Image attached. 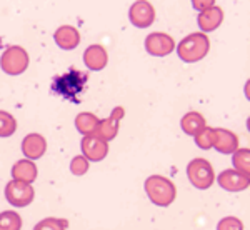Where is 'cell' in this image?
<instances>
[{"mask_svg":"<svg viewBox=\"0 0 250 230\" xmlns=\"http://www.w3.org/2000/svg\"><path fill=\"white\" fill-rule=\"evenodd\" d=\"M233 170L244 173V175L250 177V150L249 148H237L233 152Z\"/></svg>","mask_w":250,"mask_h":230,"instance_id":"ffe728a7","label":"cell"},{"mask_svg":"<svg viewBox=\"0 0 250 230\" xmlns=\"http://www.w3.org/2000/svg\"><path fill=\"white\" fill-rule=\"evenodd\" d=\"M17 130V120L9 112L0 110V137H10Z\"/></svg>","mask_w":250,"mask_h":230,"instance_id":"7402d4cb","label":"cell"},{"mask_svg":"<svg viewBox=\"0 0 250 230\" xmlns=\"http://www.w3.org/2000/svg\"><path fill=\"white\" fill-rule=\"evenodd\" d=\"M80 148H82V155L85 157L88 162H100L107 157L108 153V145L104 140L97 139L94 135L83 137L80 142Z\"/></svg>","mask_w":250,"mask_h":230,"instance_id":"30bf717a","label":"cell"},{"mask_svg":"<svg viewBox=\"0 0 250 230\" xmlns=\"http://www.w3.org/2000/svg\"><path fill=\"white\" fill-rule=\"evenodd\" d=\"M29 54L25 48L19 45H10L3 50L2 57H0V67L5 74L9 75H20L27 70L29 67Z\"/></svg>","mask_w":250,"mask_h":230,"instance_id":"277c9868","label":"cell"},{"mask_svg":"<svg viewBox=\"0 0 250 230\" xmlns=\"http://www.w3.org/2000/svg\"><path fill=\"white\" fill-rule=\"evenodd\" d=\"M180 127L187 135H195L204 127H207V122H205L204 115L199 114V112H188L180 120Z\"/></svg>","mask_w":250,"mask_h":230,"instance_id":"ac0fdd59","label":"cell"},{"mask_svg":"<svg viewBox=\"0 0 250 230\" xmlns=\"http://www.w3.org/2000/svg\"><path fill=\"white\" fill-rule=\"evenodd\" d=\"M217 230H244V222L237 217H224L217 224Z\"/></svg>","mask_w":250,"mask_h":230,"instance_id":"484cf974","label":"cell"},{"mask_svg":"<svg viewBox=\"0 0 250 230\" xmlns=\"http://www.w3.org/2000/svg\"><path fill=\"white\" fill-rule=\"evenodd\" d=\"M88 170V160L83 155H77L70 162V172L74 175H85Z\"/></svg>","mask_w":250,"mask_h":230,"instance_id":"d4e9b609","label":"cell"},{"mask_svg":"<svg viewBox=\"0 0 250 230\" xmlns=\"http://www.w3.org/2000/svg\"><path fill=\"white\" fill-rule=\"evenodd\" d=\"M34 187L30 184H23V182H17V180H10L5 187V199L10 205L17 209L27 207V205L32 204L34 200Z\"/></svg>","mask_w":250,"mask_h":230,"instance_id":"5b68a950","label":"cell"},{"mask_svg":"<svg viewBox=\"0 0 250 230\" xmlns=\"http://www.w3.org/2000/svg\"><path fill=\"white\" fill-rule=\"evenodd\" d=\"M222 20H224V12H222L220 7H217V5L200 12L199 17H197V22H199V27L202 29V34L217 30L220 27Z\"/></svg>","mask_w":250,"mask_h":230,"instance_id":"9a60e30c","label":"cell"},{"mask_svg":"<svg viewBox=\"0 0 250 230\" xmlns=\"http://www.w3.org/2000/svg\"><path fill=\"white\" fill-rule=\"evenodd\" d=\"M192 5H193V9L204 12V10H207V9H210V7L215 5V2H213V0H207V2H197V0H193Z\"/></svg>","mask_w":250,"mask_h":230,"instance_id":"4316f807","label":"cell"},{"mask_svg":"<svg viewBox=\"0 0 250 230\" xmlns=\"http://www.w3.org/2000/svg\"><path fill=\"white\" fill-rule=\"evenodd\" d=\"M54 40L62 50H74L80 43V34L74 25H62L55 30Z\"/></svg>","mask_w":250,"mask_h":230,"instance_id":"5bb4252c","label":"cell"},{"mask_svg":"<svg viewBox=\"0 0 250 230\" xmlns=\"http://www.w3.org/2000/svg\"><path fill=\"white\" fill-rule=\"evenodd\" d=\"M145 192L152 204L159 207H168L177 197V188L167 177L150 175L145 180Z\"/></svg>","mask_w":250,"mask_h":230,"instance_id":"7a4b0ae2","label":"cell"},{"mask_svg":"<svg viewBox=\"0 0 250 230\" xmlns=\"http://www.w3.org/2000/svg\"><path fill=\"white\" fill-rule=\"evenodd\" d=\"M213 148L225 155H230L239 148V137L227 128H213Z\"/></svg>","mask_w":250,"mask_h":230,"instance_id":"7c38bea8","label":"cell"},{"mask_svg":"<svg viewBox=\"0 0 250 230\" xmlns=\"http://www.w3.org/2000/svg\"><path fill=\"white\" fill-rule=\"evenodd\" d=\"M187 177L193 187L200 188V190L212 187L213 182H215V173H213L212 164L205 159L190 160V164L187 165Z\"/></svg>","mask_w":250,"mask_h":230,"instance_id":"3957f363","label":"cell"},{"mask_svg":"<svg viewBox=\"0 0 250 230\" xmlns=\"http://www.w3.org/2000/svg\"><path fill=\"white\" fill-rule=\"evenodd\" d=\"M97 125H99V119L94 114H90V112H82V114L75 117V128L83 137L94 135Z\"/></svg>","mask_w":250,"mask_h":230,"instance_id":"d6986e66","label":"cell"},{"mask_svg":"<svg viewBox=\"0 0 250 230\" xmlns=\"http://www.w3.org/2000/svg\"><path fill=\"white\" fill-rule=\"evenodd\" d=\"M217 182H219V185L222 188H225V190H229V192H240V190L249 188L250 177L229 168V170H224V172L219 173Z\"/></svg>","mask_w":250,"mask_h":230,"instance_id":"8fae6325","label":"cell"},{"mask_svg":"<svg viewBox=\"0 0 250 230\" xmlns=\"http://www.w3.org/2000/svg\"><path fill=\"white\" fill-rule=\"evenodd\" d=\"M47 150V140L40 134H29L22 140V153L27 160H37L42 159Z\"/></svg>","mask_w":250,"mask_h":230,"instance_id":"4fadbf2b","label":"cell"},{"mask_svg":"<svg viewBox=\"0 0 250 230\" xmlns=\"http://www.w3.org/2000/svg\"><path fill=\"white\" fill-rule=\"evenodd\" d=\"M195 144L204 150H208L213 145V128L212 127H204L200 132H197L195 135Z\"/></svg>","mask_w":250,"mask_h":230,"instance_id":"cb8c5ba5","label":"cell"},{"mask_svg":"<svg viewBox=\"0 0 250 230\" xmlns=\"http://www.w3.org/2000/svg\"><path fill=\"white\" fill-rule=\"evenodd\" d=\"M128 19H130L132 25L139 27V29H147L154 23L155 20V9L150 2L139 0L134 2L128 10Z\"/></svg>","mask_w":250,"mask_h":230,"instance_id":"8992f818","label":"cell"},{"mask_svg":"<svg viewBox=\"0 0 250 230\" xmlns=\"http://www.w3.org/2000/svg\"><path fill=\"white\" fill-rule=\"evenodd\" d=\"M124 115H125L124 108L122 107H115L114 112H112V115L108 117V119L99 120V125H97V128H95L94 137L104 140V142H108V140L115 139L117 132H119L120 120L124 119Z\"/></svg>","mask_w":250,"mask_h":230,"instance_id":"ba28073f","label":"cell"},{"mask_svg":"<svg viewBox=\"0 0 250 230\" xmlns=\"http://www.w3.org/2000/svg\"><path fill=\"white\" fill-rule=\"evenodd\" d=\"M87 82V75L80 74L77 70H72L70 74L59 77V80H55L54 87L59 94H62L63 97H72L75 94H79L82 90V87Z\"/></svg>","mask_w":250,"mask_h":230,"instance_id":"9c48e42d","label":"cell"},{"mask_svg":"<svg viewBox=\"0 0 250 230\" xmlns=\"http://www.w3.org/2000/svg\"><path fill=\"white\" fill-rule=\"evenodd\" d=\"M145 48L154 57H165V55L172 54L175 50V42L168 34L154 32V34L147 35V39H145Z\"/></svg>","mask_w":250,"mask_h":230,"instance_id":"52a82bcc","label":"cell"},{"mask_svg":"<svg viewBox=\"0 0 250 230\" xmlns=\"http://www.w3.org/2000/svg\"><path fill=\"white\" fill-rule=\"evenodd\" d=\"M68 222L65 219H57V217H47L40 220L34 230H67Z\"/></svg>","mask_w":250,"mask_h":230,"instance_id":"603a6c76","label":"cell"},{"mask_svg":"<svg viewBox=\"0 0 250 230\" xmlns=\"http://www.w3.org/2000/svg\"><path fill=\"white\" fill-rule=\"evenodd\" d=\"M108 62V55L105 48L102 45H90L83 52V63L90 68V70H104Z\"/></svg>","mask_w":250,"mask_h":230,"instance_id":"2e32d148","label":"cell"},{"mask_svg":"<svg viewBox=\"0 0 250 230\" xmlns=\"http://www.w3.org/2000/svg\"><path fill=\"white\" fill-rule=\"evenodd\" d=\"M22 217L14 210H3L0 213V230H20Z\"/></svg>","mask_w":250,"mask_h":230,"instance_id":"44dd1931","label":"cell"},{"mask_svg":"<svg viewBox=\"0 0 250 230\" xmlns=\"http://www.w3.org/2000/svg\"><path fill=\"white\" fill-rule=\"evenodd\" d=\"M37 179V165L32 160H19L17 164L12 167V180H17V182L30 184Z\"/></svg>","mask_w":250,"mask_h":230,"instance_id":"e0dca14e","label":"cell"},{"mask_svg":"<svg viewBox=\"0 0 250 230\" xmlns=\"http://www.w3.org/2000/svg\"><path fill=\"white\" fill-rule=\"evenodd\" d=\"M208 48H210V40L207 35L202 32H195L180 40L177 45V55L185 63H195L208 54Z\"/></svg>","mask_w":250,"mask_h":230,"instance_id":"6da1fadb","label":"cell"}]
</instances>
